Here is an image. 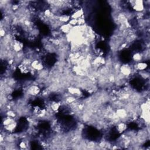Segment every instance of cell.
<instances>
[{
    "label": "cell",
    "mask_w": 150,
    "mask_h": 150,
    "mask_svg": "<svg viewBox=\"0 0 150 150\" xmlns=\"http://www.w3.org/2000/svg\"><path fill=\"white\" fill-rule=\"evenodd\" d=\"M115 126H116V131L120 134H123L127 129V124L126 122H124L122 121H120Z\"/></svg>",
    "instance_id": "cell-1"
},
{
    "label": "cell",
    "mask_w": 150,
    "mask_h": 150,
    "mask_svg": "<svg viewBox=\"0 0 150 150\" xmlns=\"http://www.w3.org/2000/svg\"><path fill=\"white\" fill-rule=\"evenodd\" d=\"M132 60L134 63H138L143 61V56L141 52H135L132 55Z\"/></svg>",
    "instance_id": "cell-2"
},
{
    "label": "cell",
    "mask_w": 150,
    "mask_h": 150,
    "mask_svg": "<svg viewBox=\"0 0 150 150\" xmlns=\"http://www.w3.org/2000/svg\"><path fill=\"white\" fill-rule=\"evenodd\" d=\"M68 24H69L72 27H75V26H78V20L71 18L70 20L69 21V22H68Z\"/></svg>",
    "instance_id": "cell-3"
}]
</instances>
